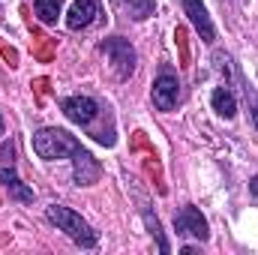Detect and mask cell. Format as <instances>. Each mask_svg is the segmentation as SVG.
Segmentation results:
<instances>
[{"label": "cell", "mask_w": 258, "mask_h": 255, "mask_svg": "<svg viewBox=\"0 0 258 255\" xmlns=\"http://www.w3.org/2000/svg\"><path fill=\"white\" fill-rule=\"evenodd\" d=\"M45 216H48V219L63 231L66 237H72L78 246H96V240H99V237H96V231H93V228H90V225L75 213V210L60 207V204H51V207L45 210Z\"/></svg>", "instance_id": "6da1fadb"}, {"label": "cell", "mask_w": 258, "mask_h": 255, "mask_svg": "<svg viewBox=\"0 0 258 255\" xmlns=\"http://www.w3.org/2000/svg\"><path fill=\"white\" fill-rule=\"evenodd\" d=\"M78 147L81 144L69 132H63V129H57V126H45L33 135V150L42 159H63V156H72Z\"/></svg>", "instance_id": "7a4b0ae2"}, {"label": "cell", "mask_w": 258, "mask_h": 255, "mask_svg": "<svg viewBox=\"0 0 258 255\" xmlns=\"http://www.w3.org/2000/svg\"><path fill=\"white\" fill-rule=\"evenodd\" d=\"M102 51L108 54V60L114 66V75L120 81H126L129 75L135 72V51H132V45H129L126 39H105Z\"/></svg>", "instance_id": "3957f363"}, {"label": "cell", "mask_w": 258, "mask_h": 255, "mask_svg": "<svg viewBox=\"0 0 258 255\" xmlns=\"http://www.w3.org/2000/svg\"><path fill=\"white\" fill-rule=\"evenodd\" d=\"M174 228H177L180 237H195V240H201V243L210 237V231H207V219L201 216V210L192 207V204H186V207L174 216Z\"/></svg>", "instance_id": "277c9868"}, {"label": "cell", "mask_w": 258, "mask_h": 255, "mask_svg": "<svg viewBox=\"0 0 258 255\" xmlns=\"http://www.w3.org/2000/svg\"><path fill=\"white\" fill-rule=\"evenodd\" d=\"M180 99V84L171 72H162L156 81H153V105L159 111H171Z\"/></svg>", "instance_id": "5b68a950"}, {"label": "cell", "mask_w": 258, "mask_h": 255, "mask_svg": "<svg viewBox=\"0 0 258 255\" xmlns=\"http://www.w3.org/2000/svg\"><path fill=\"white\" fill-rule=\"evenodd\" d=\"M99 174H102L99 162H96L84 147H78V150L72 153V180H75L78 186H90V183L99 180Z\"/></svg>", "instance_id": "8992f818"}, {"label": "cell", "mask_w": 258, "mask_h": 255, "mask_svg": "<svg viewBox=\"0 0 258 255\" xmlns=\"http://www.w3.org/2000/svg\"><path fill=\"white\" fill-rule=\"evenodd\" d=\"M63 114L78 126H90L99 114V105L90 96H69V99H63Z\"/></svg>", "instance_id": "52a82bcc"}, {"label": "cell", "mask_w": 258, "mask_h": 255, "mask_svg": "<svg viewBox=\"0 0 258 255\" xmlns=\"http://www.w3.org/2000/svg\"><path fill=\"white\" fill-rule=\"evenodd\" d=\"M99 15V0H75L69 15H66V27L69 30H84L96 21Z\"/></svg>", "instance_id": "ba28073f"}, {"label": "cell", "mask_w": 258, "mask_h": 255, "mask_svg": "<svg viewBox=\"0 0 258 255\" xmlns=\"http://www.w3.org/2000/svg\"><path fill=\"white\" fill-rule=\"evenodd\" d=\"M183 12L189 15L192 27L201 33V39H204V42H213V39H216L213 21H210V15H207V9H204V3H201V0H183Z\"/></svg>", "instance_id": "9c48e42d"}, {"label": "cell", "mask_w": 258, "mask_h": 255, "mask_svg": "<svg viewBox=\"0 0 258 255\" xmlns=\"http://www.w3.org/2000/svg\"><path fill=\"white\" fill-rule=\"evenodd\" d=\"M0 183L6 186V192L12 195V198H18V201H33V192L27 189L21 180H18V174H15V165H9V168H0Z\"/></svg>", "instance_id": "30bf717a"}, {"label": "cell", "mask_w": 258, "mask_h": 255, "mask_svg": "<svg viewBox=\"0 0 258 255\" xmlns=\"http://www.w3.org/2000/svg\"><path fill=\"white\" fill-rule=\"evenodd\" d=\"M210 102H213V111H216L219 117H225V120L237 114V102H234V93H231L228 87H216L213 96H210Z\"/></svg>", "instance_id": "8fae6325"}, {"label": "cell", "mask_w": 258, "mask_h": 255, "mask_svg": "<svg viewBox=\"0 0 258 255\" xmlns=\"http://www.w3.org/2000/svg\"><path fill=\"white\" fill-rule=\"evenodd\" d=\"M36 15L45 24H54L60 15V0H36Z\"/></svg>", "instance_id": "7c38bea8"}, {"label": "cell", "mask_w": 258, "mask_h": 255, "mask_svg": "<svg viewBox=\"0 0 258 255\" xmlns=\"http://www.w3.org/2000/svg\"><path fill=\"white\" fill-rule=\"evenodd\" d=\"M153 6H156V0H129V3H126L129 15H132L135 21L150 18V15H153Z\"/></svg>", "instance_id": "4fadbf2b"}, {"label": "cell", "mask_w": 258, "mask_h": 255, "mask_svg": "<svg viewBox=\"0 0 258 255\" xmlns=\"http://www.w3.org/2000/svg\"><path fill=\"white\" fill-rule=\"evenodd\" d=\"M9 165H15V147L6 141L0 144V168H9Z\"/></svg>", "instance_id": "5bb4252c"}, {"label": "cell", "mask_w": 258, "mask_h": 255, "mask_svg": "<svg viewBox=\"0 0 258 255\" xmlns=\"http://www.w3.org/2000/svg\"><path fill=\"white\" fill-rule=\"evenodd\" d=\"M243 90H246V105H249V111H252V123H255V129H258V93L249 84H246Z\"/></svg>", "instance_id": "9a60e30c"}, {"label": "cell", "mask_w": 258, "mask_h": 255, "mask_svg": "<svg viewBox=\"0 0 258 255\" xmlns=\"http://www.w3.org/2000/svg\"><path fill=\"white\" fill-rule=\"evenodd\" d=\"M249 192H252V201L258 204V174L252 177V183H249Z\"/></svg>", "instance_id": "2e32d148"}, {"label": "cell", "mask_w": 258, "mask_h": 255, "mask_svg": "<svg viewBox=\"0 0 258 255\" xmlns=\"http://www.w3.org/2000/svg\"><path fill=\"white\" fill-rule=\"evenodd\" d=\"M0 135H3V114H0Z\"/></svg>", "instance_id": "e0dca14e"}]
</instances>
